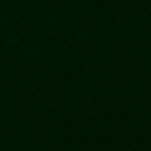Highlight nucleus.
Here are the masks:
<instances>
[]
</instances>
